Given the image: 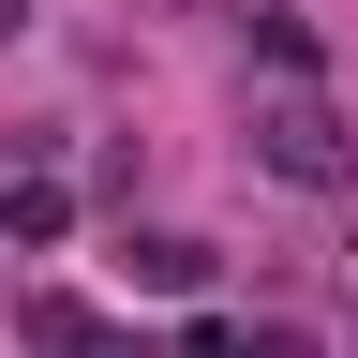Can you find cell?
I'll list each match as a JSON object with an SVG mask.
<instances>
[{
  "label": "cell",
  "mask_w": 358,
  "mask_h": 358,
  "mask_svg": "<svg viewBox=\"0 0 358 358\" xmlns=\"http://www.w3.org/2000/svg\"><path fill=\"white\" fill-rule=\"evenodd\" d=\"M254 134H268V164H284V179H299V194H329V179H343V120H329V105H313V90H284V105H268Z\"/></svg>",
  "instance_id": "1"
},
{
  "label": "cell",
  "mask_w": 358,
  "mask_h": 358,
  "mask_svg": "<svg viewBox=\"0 0 358 358\" xmlns=\"http://www.w3.org/2000/svg\"><path fill=\"white\" fill-rule=\"evenodd\" d=\"M120 268H134V284H209V254H194V239H120Z\"/></svg>",
  "instance_id": "2"
},
{
  "label": "cell",
  "mask_w": 358,
  "mask_h": 358,
  "mask_svg": "<svg viewBox=\"0 0 358 358\" xmlns=\"http://www.w3.org/2000/svg\"><path fill=\"white\" fill-rule=\"evenodd\" d=\"M239 358H313V329H284V313H268V329H239Z\"/></svg>",
  "instance_id": "3"
},
{
  "label": "cell",
  "mask_w": 358,
  "mask_h": 358,
  "mask_svg": "<svg viewBox=\"0 0 358 358\" xmlns=\"http://www.w3.org/2000/svg\"><path fill=\"white\" fill-rule=\"evenodd\" d=\"M15 15H30V0H0V30H15Z\"/></svg>",
  "instance_id": "4"
}]
</instances>
